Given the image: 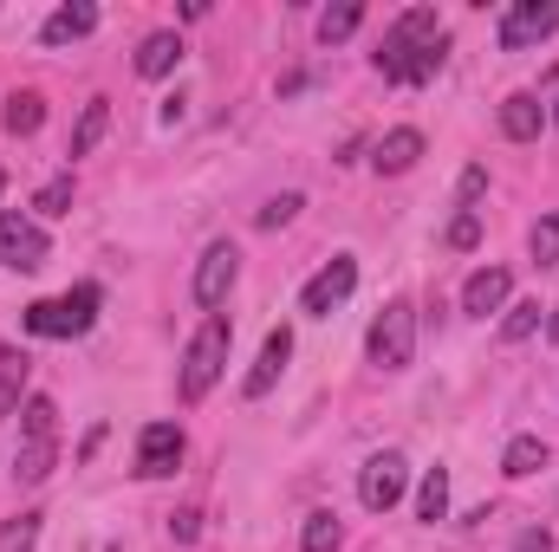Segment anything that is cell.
Masks as SVG:
<instances>
[{
    "label": "cell",
    "instance_id": "cell-36",
    "mask_svg": "<svg viewBox=\"0 0 559 552\" xmlns=\"http://www.w3.org/2000/svg\"><path fill=\"white\" fill-rule=\"evenodd\" d=\"M554 124H559V105H554Z\"/></svg>",
    "mask_w": 559,
    "mask_h": 552
},
{
    "label": "cell",
    "instance_id": "cell-14",
    "mask_svg": "<svg viewBox=\"0 0 559 552\" xmlns=\"http://www.w3.org/2000/svg\"><path fill=\"white\" fill-rule=\"evenodd\" d=\"M286 358H293V332L274 325V332H267V345H261V364L248 371V384H241V391H248V397H267V391L280 384V371H286Z\"/></svg>",
    "mask_w": 559,
    "mask_h": 552
},
{
    "label": "cell",
    "instance_id": "cell-32",
    "mask_svg": "<svg viewBox=\"0 0 559 552\" xmlns=\"http://www.w3.org/2000/svg\"><path fill=\"white\" fill-rule=\"evenodd\" d=\"M169 533H176V540H195L202 527H195V514H176V520H169Z\"/></svg>",
    "mask_w": 559,
    "mask_h": 552
},
{
    "label": "cell",
    "instance_id": "cell-6",
    "mask_svg": "<svg viewBox=\"0 0 559 552\" xmlns=\"http://www.w3.org/2000/svg\"><path fill=\"white\" fill-rule=\"evenodd\" d=\"M547 33H559V0H514V7L501 13V26H495L501 52H527V46H540Z\"/></svg>",
    "mask_w": 559,
    "mask_h": 552
},
{
    "label": "cell",
    "instance_id": "cell-25",
    "mask_svg": "<svg viewBox=\"0 0 559 552\" xmlns=\"http://www.w3.org/2000/svg\"><path fill=\"white\" fill-rule=\"evenodd\" d=\"M39 547V514H13L0 520V552H33Z\"/></svg>",
    "mask_w": 559,
    "mask_h": 552
},
{
    "label": "cell",
    "instance_id": "cell-34",
    "mask_svg": "<svg viewBox=\"0 0 559 552\" xmlns=\"http://www.w3.org/2000/svg\"><path fill=\"white\" fill-rule=\"evenodd\" d=\"M547 332H554V345H559V305H554V319H547Z\"/></svg>",
    "mask_w": 559,
    "mask_h": 552
},
{
    "label": "cell",
    "instance_id": "cell-29",
    "mask_svg": "<svg viewBox=\"0 0 559 552\" xmlns=\"http://www.w3.org/2000/svg\"><path fill=\"white\" fill-rule=\"evenodd\" d=\"M299 208H306V195H293V189H286V195H274V202H267V208H261L254 221H261V228H286V221H293Z\"/></svg>",
    "mask_w": 559,
    "mask_h": 552
},
{
    "label": "cell",
    "instance_id": "cell-19",
    "mask_svg": "<svg viewBox=\"0 0 559 552\" xmlns=\"http://www.w3.org/2000/svg\"><path fill=\"white\" fill-rule=\"evenodd\" d=\"M0 124H7V137H33V131L46 124V98H39V92H13L7 111H0Z\"/></svg>",
    "mask_w": 559,
    "mask_h": 552
},
{
    "label": "cell",
    "instance_id": "cell-12",
    "mask_svg": "<svg viewBox=\"0 0 559 552\" xmlns=\"http://www.w3.org/2000/svg\"><path fill=\"white\" fill-rule=\"evenodd\" d=\"M508 292H514V274H508V267H475V274L462 279V312L488 319V312L508 305Z\"/></svg>",
    "mask_w": 559,
    "mask_h": 552
},
{
    "label": "cell",
    "instance_id": "cell-7",
    "mask_svg": "<svg viewBox=\"0 0 559 552\" xmlns=\"http://www.w3.org/2000/svg\"><path fill=\"white\" fill-rule=\"evenodd\" d=\"M404 488H411V461H404L397 448H384V455H371V461L358 468V501H365L371 514H391V507L404 501Z\"/></svg>",
    "mask_w": 559,
    "mask_h": 552
},
{
    "label": "cell",
    "instance_id": "cell-27",
    "mask_svg": "<svg viewBox=\"0 0 559 552\" xmlns=\"http://www.w3.org/2000/svg\"><path fill=\"white\" fill-rule=\"evenodd\" d=\"M527 248H534V261H540V267H554V261H559V215H540V221H534Z\"/></svg>",
    "mask_w": 559,
    "mask_h": 552
},
{
    "label": "cell",
    "instance_id": "cell-10",
    "mask_svg": "<svg viewBox=\"0 0 559 552\" xmlns=\"http://www.w3.org/2000/svg\"><path fill=\"white\" fill-rule=\"evenodd\" d=\"M46 254H52V241H46L39 221H26V215H0V267L33 274V267H46Z\"/></svg>",
    "mask_w": 559,
    "mask_h": 552
},
{
    "label": "cell",
    "instance_id": "cell-17",
    "mask_svg": "<svg viewBox=\"0 0 559 552\" xmlns=\"http://www.w3.org/2000/svg\"><path fill=\"white\" fill-rule=\"evenodd\" d=\"M176 65H182V39H176V33H150V39L138 46V72L143 79H169Z\"/></svg>",
    "mask_w": 559,
    "mask_h": 552
},
{
    "label": "cell",
    "instance_id": "cell-28",
    "mask_svg": "<svg viewBox=\"0 0 559 552\" xmlns=\"http://www.w3.org/2000/svg\"><path fill=\"white\" fill-rule=\"evenodd\" d=\"M33 208H39L46 221H52V215H72V176H52V182L39 189V202H33Z\"/></svg>",
    "mask_w": 559,
    "mask_h": 552
},
{
    "label": "cell",
    "instance_id": "cell-4",
    "mask_svg": "<svg viewBox=\"0 0 559 552\" xmlns=\"http://www.w3.org/2000/svg\"><path fill=\"white\" fill-rule=\"evenodd\" d=\"M92 319H98V286H92V279L72 286L66 299H33V305H26V332H33V338H85Z\"/></svg>",
    "mask_w": 559,
    "mask_h": 552
},
{
    "label": "cell",
    "instance_id": "cell-24",
    "mask_svg": "<svg viewBox=\"0 0 559 552\" xmlns=\"http://www.w3.org/2000/svg\"><path fill=\"white\" fill-rule=\"evenodd\" d=\"M417 514H423V520H442V514H449V468H429V475H423Z\"/></svg>",
    "mask_w": 559,
    "mask_h": 552
},
{
    "label": "cell",
    "instance_id": "cell-26",
    "mask_svg": "<svg viewBox=\"0 0 559 552\" xmlns=\"http://www.w3.org/2000/svg\"><path fill=\"white\" fill-rule=\"evenodd\" d=\"M540 332V305L527 299V305H508V319H501V338L508 345H521V338H534Z\"/></svg>",
    "mask_w": 559,
    "mask_h": 552
},
{
    "label": "cell",
    "instance_id": "cell-8",
    "mask_svg": "<svg viewBox=\"0 0 559 552\" xmlns=\"http://www.w3.org/2000/svg\"><path fill=\"white\" fill-rule=\"evenodd\" d=\"M235 279H241V248L235 241H215L202 261H195V305L215 319L222 305H228V292H235Z\"/></svg>",
    "mask_w": 559,
    "mask_h": 552
},
{
    "label": "cell",
    "instance_id": "cell-16",
    "mask_svg": "<svg viewBox=\"0 0 559 552\" xmlns=\"http://www.w3.org/2000/svg\"><path fill=\"white\" fill-rule=\"evenodd\" d=\"M417 156H423V131L404 124V131H391V137L378 143L371 169H378V176H411V169H417Z\"/></svg>",
    "mask_w": 559,
    "mask_h": 552
},
{
    "label": "cell",
    "instance_id": "cell-21",
    "mask_svg": "<svg viewBox=\"0 0 559 552\" xmlns=\"http://www.w3.org/2000/svg\"><path fill=\"white\" fill-rule=\"evenodd\" d=\"M105 124H111V98H92L85 111H79V131H72V156H92L98 137H105Z\"/></svg>",
    "mask_w": 559,
    "mask_h": 552
},
{
    "label": "cell",
    "instance_id": "cell-2",
    "mask_svg": "<svg viewBox=\"0 0 559 552\" xmlns=\"http://www.w3.org/2000/svg\"><path fill=\"white\" fill-rule=\"evenodd\" d=\"M59 468V404L52 397H26L20 404V448H13V475L26 488H39Z\"/></svg>",
    "mask_w": 559,
    "mask_h": 552
},
{
    "label": "cell",
    "instance_id": "cell-13",
    "mask_svg": "<svg viewBox=\"0 0 559 552\" xmlns=\"http://www.w3.org/2000/svg\"><path fill=\"white\" fill-rule=\"evenodd\" d=\"M85 33H98V7H92V0L52 7V13H46V26H39V39H46V46H72V39H85Z\"/></svg>",
    "mask_w": 559,
    "mask_h": 552
},
{
    "label": "cell",
    "instance_id": "cell-1",
    "mask_svg": "<svg viewBox=\"0 0 559 552\" xmlns=\"http://www.w3.org/2000/svg\"><path fill=\"white\" fill-rule=\"evenodd\" d=\"M442 20H436V7H411V13H397L391 20V33H384V46H378V72L391 79V85H429L436 72H442Z\"/></svg>",
    "mask_w": 559,
    "mask_h": 552
},
{
    "label": "cell",
    "instance_id": "cell-11",
    "mask_svg": "<svg viewBox=\"0 0 559 552\" xmlns=\"http://www.w3.org/2000/svg\"><path fill=\"white\" fill-rule=\"evenodd\" d=\"M182 461V429L176 422H143L138 435V475L143 481H169Z\"/></svg>",
    "mask_w": 559,
    "mask_h": 552
},
{
    "label": "cell",
    "instance_id": "cell-18",
    "mask_svg": "<svg viewBox=\"0 0 559 552\" xmlns=\"http://www.w3.org/2000/svg\"><path fill=\"white\" fill-rule=\"evenodd\" d=\"M26 351L20 345H0V416H13L20 410V397H26Z\"/></svg>",
    "mask_w": 559,
    "mask_h": 552
},
{
    "label": "cell",
    "instance_id": "cell-30",
    "mask_svg": "<svg viewBox=\"0 0 559 552\" xmlns=\"http://www.w3.org/2000/svg\"><path fill=\"white\" fill-rule=\"evenodd\" d=\"M475 241H481V215H455V221H449V248H455V254H468Z\"/></svg>",
    "mask_w": 559,
    "mask_h": 552
},
{
    "label": "cell",
    "instance_id": "cell-15",
    "mask_svg": "<svg viewBox=\"0 0 559 552\" xmlns=\"http://www.w3.org/2000/svg\"><path fill=\"white\" fill-rule=\"evenodd\" d=\"M540 124H547V105H540L534 92H514V98L501 105V137L508 143H534L540 137Z\"/></svg>",
    "mask_w": 559,
    "mask_h": 552
},
{
    "label": "cell",
    "instance_id": "cell-20",
    "mask_svg": "<svg viewBox=\"0 0 559 552\" xmlns=\"http://www.w3.org/2000/svg\"><path fill=\"white\" fill-rule=\"evenodd\" d=\"M540 468H547V442H540V435H514L508 455H501V475H508V481H527V475H540Z\"/></svg>",
    "mask_w": 559,
    "mask_h": 552
},
{
    "label": "cell",
    "instance_id": "cell-22",
    "mask_svg": "<svg viewBox=\"0 0 559 552\" xmlns=\"http://www.w3.org/2000/svg\"><path fill=\"white\" fill-rule=\"evenodd\" d=\"M338 547H345L338 514H306V527H299V552H338Z\"/></svg>",
    "mask_w": 559,
    "mask_h": 552
},
{
    "label": "cell",
    "instance_id": "cell-23",
    "mask_svg": "<svg viewBox=\"0 0 559 552\" xmlns=\"http://www.w3.org/2000/svg\"><path fill=\"white\" fill-rule=\"evenodd\" d=\"M358 20H365V7H358V0H338V7H325V13H319V39H325V46H338V39H352V33H358Z\"/></svg>",
    "mask_w": 559,
    "mask_h": 552
},
{
    "label": "cell",
    "instance_id": "cell-3",
    "mask_svg": "<svg viewBox=\"0 0 559 552\" xmlns=\"http://www.w3.org/2000/svg\"><path fill=\"white\" fill-rule=\"evenodd\" d=\"M228 345H235V325L215 312V319H202V332L189 338V351H182V404H202L215 384H222V371H228Z\"/></svg>",
    "mask_w": 559,
    "mask_h": 552
},
{
    "label": "cell",
    "instance_id": "cell-31",
    "mask_svg": "<svg viewBox=\"0 0 559 552\" xmlns=\"http://www.w3.org/2000/svg\"><path fill=\"white\" fill-rule=\"evenodd\" d=\"M481 189H488V169H462V189H455V202H462V215H475V202H481Z\"/></svg>",
    "mask_w": 559,
    "mask_h": 552
},
{
    "label": "cell",
    "instance_id": "cell-9",
    "mask_svg": "<svg viewBox=\"0 0 559 552\" xmlns=\"http://www.w3.org/2000/svg\"><path fill=\"white\" fill-rule=\"evenodd\" d=\"M352 286H358V261H352V254H332L319 274L299 286V312L332 319V305H345V299H352Z\"/></svg>",
    "mask_w": 559,
    "mask_h": 552
},
{
    "label": "cell",
    "instance_id": "cell-5",
    "mask_svg": "<svg viewBox=\"0 0 559 552\" xmlns=\"http://www.w3.org/2000/svg\"><path fill=\"white\" fill-rule=\"evenodd\" d=\"M365 351H371L378 371H411V358H417V305H411V299H391V305L371 319Z\"/></svg>",
    "mask_w": 559,
    "mask_h": 552
},
{
    "label": "cell",
    "instance_id": "cell-35",
    "mask_svg": "<svg viewBox=\"0 0 559 552\" xmlns=\"http://www.w3.org/2000/svg\"><path fill=\"white\" fill-rule=\"evenodd\" d=\"M0 195H7V176H0Z\"/></svg>",
    "mask_w": 559,
    "mask_h": 552
},
{
    "label": "cell",
    "instance_id": "cell-33",
    "mask_svg": "<svg viewBox=\"0 0 559 552\" xmlns=\"http://www.w3.org/2000/svg\"><path fill=\"white\" fill-rule=\"evenodd\" d=\"M514 552H554V540H547V533H521V547Z\"/></svg>",
    "mask_w": 559,
    "mask_h": 552
}]
</instances>
